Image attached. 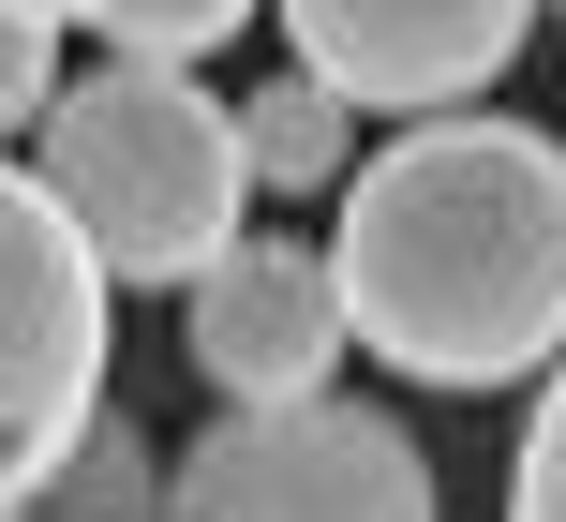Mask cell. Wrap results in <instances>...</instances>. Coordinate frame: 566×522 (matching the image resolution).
I'll use <instances>...</instances> for the list:
<instances>
[{
	"label": "cell",
	"instance_id": "6da1fadb",
	"mask_svg": "<svg viewBox=\"0 0 566 522\" xmlns=\"http://www.w3.org/2000/svg\"><path fill=\"white\" fill-rule=\"evenodd\" d=\"M343 344L402 388H537L566 358V149L537 119H418L343 165Z\"/></svg>",
	"mask_w": 566,
	"mask_h": 522
},
{
	"label": "cell",
	"instance_id": "7a4b0ae2",
	"mask_svg": "<svg viewBox=\"0 0 566 522\" xmlns=\"http://www.w3.org/2000/svg\"><path fill=\"white\" fill-rule=\"evenodd\" d=\"M30 179H45V209L90 239L105 284H165V299L195 284L239 239V209H254L239 119L209 105V75H179V60H105V75L45 90Z\"/></svg>",
	"mask_w": 566,
	"mask_h": 522
},
{
	"label": "cell",
	"instance_id": "3957f363",
	"mask_svg": "<svg viewBox=\"0 0 566 522\" xmlns=\"http://www.w3.org/2000/svg\"><path fill=\"white\" fill-rule=\"evenodd\" d=\"M165 522H432V463L388 404H224L165 463Z\"/></svg>",
	"mask_w": 566,
	"mask_h": 522
},
{
	"label": "cell",
	"instance_id": "277c9868",
	"mask_svg": "<svg viewBox=\"0 0 566 522\" xmlns=\"http://www.w3.org/2000/svg\"><path fill=\"white\" fill-rule=\"evenodd\" d=\"M105 314H119V284L90 269V239L45 209L30 165H0V522L105 404Z\"/></svg>",
	"mask_w": 566,
	"mask_h": 522
},
{
	"label": "cell",
	"instance_id": "5b68a950",
	"mask_svg": "<svg viewBox=\"0 0 566 522\" xmlns=\"http://www.w3.org/2000/svg\"><path fill=\"white\" fill-rule=\"evenodd\" d=\"M179 358H195L209 404H313V388L343 374L328 239H254V225H239L224 254L179 284Z\"/></svg>",
	"mask_w": 566,
	"mask_h": 522
},
{
	"label": "cell",
	"instance_id": "8992f818",
	"mask_svg": "<svg viewBox=\"0 0 566 522\" xmlns=\"http://www.w3.org/2000/svg\"><path fill=\"white\" fill-rule=\"evenodd\" d=\"M269 15H283V45H298L313 90L388 105V119H448V105H478L522 60L537 0H269Z\"/></svg>",
	"mask_w": 566,
	"mask_h": 522
},
{
	"label": "cell",
	"instance_id": "52a82bcc",
	"mask_svg": "<svg viewBox=\"0 0 566 522\" xmlns=\"http://www.w3.org/2000/svg\"><path fill=\"white\" fill-rule=\"evenodd\" d=\"M15 522H165V448H149L119 404H90L75 448L15 493Z\"/></svg>",
	"mask_w": 566,
	"mask_h": 522
},
{
	"label": "cell",
	"instance_id": "ba28073f",
	"mask_svg": "<svg viewBox=\"0 0 566 522\" xmlns=\"http://www.w3.org/2000/svg\"><path fill=\"white\" fill-rule=\"evenodd\" d=\"M224 119H239V179H254V195H343V165H358V105L313 90V75L254 90V105H224Z\"/></svg>",
	"mask_w": 566,
	"mask_h": 522
},
{
	"label": "cell",
	"instance_id": "9c48e42d",
	"mask_svg": "<svg viewBox=\"0 0 566 522\" xmlns=\"http://www.w3.org/2000/svg\"><path fill=\"white\" fill-rule=\"evenodd\" d=\"M254 15H269V0H105L90 30H105L119 60H179V75H195V60H224Z\"/></svg>",
	"mask_w": 566,
	"mask_h": 522
},
{
	"label": "cell",
	"instance_id": "30bf717a",
	"mask_svg": "<svg viewBox=\"0 0 566 522\" xmlns=\"http://www.w3.org/2000/svg\"><path fill=\"white\" fill-rule=\"evenodd\" d=\"M507 522H566V358L537 374V418H522V463H507Z\"/></svg>",
	"mask_w": 566,
	"mask_h": 522
},
{
	"label": "cell",
	"instance_id": "8fae6325",
	"mask_svg": "<svg viewBox=\"0 0 566 522\" xmlns=\"http://www.w3.org/2000/svg\"><path fill=\"white\" fill-rule=\"evenodd\" d=\"M45 90H60V30H30V15H0V149L45 119Z\"/></svg>",
	"mask_w": 566,
	"mask_h": 522
},
{
	"label": "cell",
	"instance_id": "7c38bea8",
	"mask_svg": "<svg viewBox=\"0 0 566 522\" xmlns=\"http://www.w3.org/2000/svg\"><path fill=\"white\" fill-rule=\"evenodd\" d=\"M0 15H30V30H90L105 0H0Z\"/></svg>",
	"mask_w": 566,
	"mask_h": 522
},
{
	"label": "cell",
	"instance_id": "4fadbf2b",
	"mask_svg": "<svg viewBox=\"0 0 566 522\" xmlns=\"http://www.w3.org/2000/svg\"><path fill=\"white\" fill-rule=\"evenodd\" d=\"M552 149H566V135H552Z\"/></svg>",
	"mask_w": 566,
	"mask_h": 522
}]
</instances>
